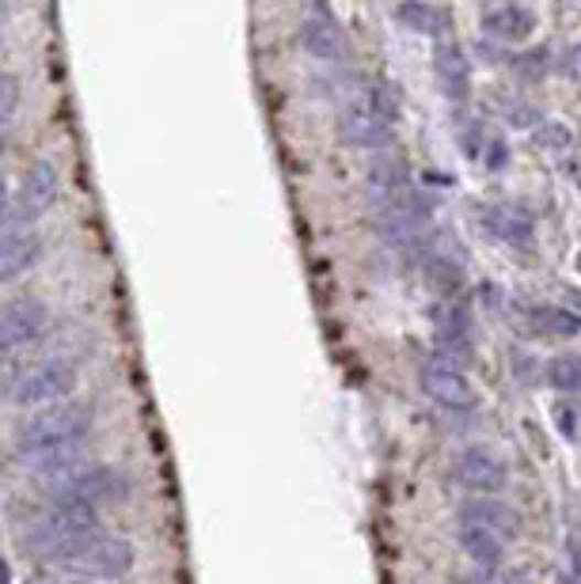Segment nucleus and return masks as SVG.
Here are the masks:
<instances>
[{
    "label": "nucleus",
    "mask_w": 581,
    "mask_h": 584,
    "mask_svg": "<svg viewBox=\"0 0 581 584\" xmlns=\"http://www.w3.org/2000/svg\"><path fill=\"white\" fill-rule=\"evenodd\" d=\"M452 478L464 489H472V494H498V489L506 486L509 471L502 455H494L491 448H483V444H467V448H460L456 459H452Z\"/></svg>",
    "instance_id": "9d476101"
},
{
    "label": "nucleus",
    "mask_w": 581,
    "mask_h": 584,
    "mask_svg": "<svg viewBox=\"0 0 581 584\" xmlns=\"http://www.w3.org/2000/svg\"><path fill=\"white\" fill-rule=\"evenodd\" d=\"M96 414L84 402H54V407L31 410V418L15 433V459L34 478L50 486L84 467V441L92 436Z\"/></svg>",
    "instance_id": "f257e3e1"
},
{
    "label": "nucleus",
    "mask_w": 581,
    "mask_h": 584,
    "mask_svg": "<svg viewBox=\"0 0 581 584\" xmlns=\"http://www.w3.org/2000/svg\"><path fill=\"white\" fill-rule=\"evenodd\" d=\"M456 543L475 562V570H502L506 565L509 543L494 531L478 528V523H456Z\"/></svg>",
    "instance_id": "4468645a"
},
{
    "label": "nucleus",
    "mask_w": 581,
    "mask_h": 584,
    "mask_svg": "<svg viewBox=\"0 0 581 584\" xmlns=\"http://www.w3.org/2000/svg\"><path fill=\"white\" fill-rule=\"evenodd\" d=\"M15 107H20V80L12 73H0V149H4V133L15 118Z\"/></svg>",
    "instance_id": "4be33fe9"
},
{
    "label": "nucleus",
    "mask_w": 581,
    "mask_h": 584,
    "mask_svg": "<svg viewBox=\"0 0 581 584\" xmlns=\"http://www.w3.org/2000/svg\"><path fill=\"white\" fill-rule=\"evenodd\" d=\"M418 388H422L426 394H430L438 407L444 410H475L478 394L472 388V380L464 376V368H456L452 360L444 357H422L418 360Z\"/></svg>",
    "instance_id": "1a4fd4ad"
},
{
    "label": "nucleus",
    "mask_w": 581,
    "mask_h": 584,
    "mask_svg": "<svg viewBox=\"0 0 581 584\" xmlns=\"http://www.w3.org/2000/svg\"><path fill=\"white\" fill-rule=\"evenodd\" d=\"M433 73H438V88L444 91V99L460 102L467 99V91H472V68H467V57L460 46H438V54H433Z\"/></svg>",
    "instance_id": "2eb2a0df"
},
{
    "label": "nucleus",
    "mask_w": 581,
    "mask_h": 584,
    "mask_svg": "<svg viewBox=\"0 0 581 584\" xmlns=\"http://www.w3.org/2000/svg\"><path fill=\"white\" fill-rule=\"evenodd\" d=\"M8 202H12V194H8V183H4V175H0V220H4V213H8Z\"/></svg>",
    "instance_id": "a878e982"
},
{
    "label": "nucleus",
    "mask_w": 581,
    "mask_h": 584,
    "mask_svg": "<svg viewBox=\"0 0 581 584\" xmlns=\"http://www.w3.org/2000/svg\"><path fill=\"white\" fill-rule=\"evenodd\" d=\"M396 20L404 23V28L418 31V34H444L449 31V15H444L441 8L426 4V0H404V4L396 8Z\"/></svg>",
    "instance_id": "6ab92c4d"
},
{
    "label": "nucleus",
    "mask_w": 581,
    "mask_h": 584,
    "mask_svg": "<svg viewBox=\"0 0 581 584\" xmlns=\"http://www.w3.org/2000/svg\"><path fill=\"white\" fill-rule=\"evenodd\" d=\"M483 28L498 42H525L536 28V15L520 4H502V8H494V12H486Z\"/></svg>",
    "instance_id": "f3484780"
},
{
    "label": "nucleus",
    "mask_w": 581,
    "mask_h": 584,
    "mask_svg": "<svg viewBox=\"0 0 581 584\" xmlns=\"http://www.w3.org/2000/svg\"><path fill=\"white\" fill-rule=\"evenodd\" d=\"M133 562H137V554L126 539L107 536V531H96L80 551L68 558L65 570L76 573V577H84V581H118L133 570Z\"/></svg>",
    "instance_id": "0eeeda50"
},
{
    "label": "nucleus",
    "mask_w": 581,
    "mask_h": 584,
    "mask_svg": "<svg viewBox=\"0 0 581 584\" xmlns=\"http://www.w3.org/2000/svg\"><path fill=\"white\" fill-rule=\"evenodd\" d=\"M578 584H581V581H578Z\"/></svg>",
    "instance_id": "cd10ccee"
},
{
    "label": "nucleus",
    "mask_w": 581,
    "mask_h": 584,
    "mask_svg": "<svg viewBox=\"0 0 581 584\" xmlns=\"http://www.w3.org/2000/svg\"><path fill=\"white\" fill-rule=\"evenodd\" d=\"M544 380L551 383L555 391H562V394L581 391V357L578 354L551 357V360H547V368H544Z\"/></svg>",
    "instance_id": "aec40b11"
},
{
    "label": "nucleus",
    "mask_w": 581,
    "mask_h": 584,
    "mask_svg": "<svg viewBox=\"0 0 581 584\" xmlns=\"http://www.w3.org/2000/svg\"><path fill=\"white\" fill-rule=\"evenodd\" d=\"M456 520L460 523H478V528L494 531V536H502L509 543V539L520 536V517L517 509H513L509 501H498L494 494H475L467 497L464 505L456 509Z\"/></svg>",
    "instance_id": "9b49d317"
},
{
    "label": "nucleus",
    "mask_w": 581,
    "mask_h": 584,
    "mask_svg": "<svg viewBox=\"0 0 581 584\" xmlns=\"http://www.w3.org/2000/svg\"><path fill=\"white\" fill-rule=\"evenodd\" d=\"M96 531H99L96 509H84V505L73 501H50L46 512L28 528V547L42 562L68 565V558L80 551Z\"/></svg>",
    "instance_id": "f03ea898"
},
{
    "label": "nucleus",
    "mask_w": 581,
    "mask_h": 584,
    "mask_svg": "<svg viewBox=\"0 0 581 584\" xmlns=\"http://www.w3.org/2000/svg\"><path fill=\"white\" fill-rule=\"evenodd\" d=\"M456 584H528V577L502 565V570H472L464 577H456Z\"/></svg>",
    "instance_id": "5701e85b"
},
{
    "label": "nucleus",
    "mask_w": 581,
    "mask_h": 584,
    "mask_svg": "<svg viewBox=\"0 0 581 584\" xmlns=\"http://www.w3.org/2000/svg\"><path fill=\"white\" fill-rule=\"evenodd\" d=\"M391 122H396V96L391 84H373V91L365 99L349 102L338 118V133L346 144L357 149H380L391 141Z\"/></svg>",
    "instance_id": "20e7f679"
},
{
    "label": "nucleus",
    "mask_w": 581,
    "mask_h": 584,
    "mask_svg": "<svg viewBox=\"0 0 581 584\" xmlns=\"http://www.w3.org/2000/svg\"><path fill=\"white\" fill-rule=\"evenodd\" d=\"M126 494H130V483L122 478V471L88 467V463H84L80 471H73V475H65L62 483L50 486V501H73L96 512H99V505H118Z\"/></svg>",
    "instance_id": "423d86ee"
},
{
    "label": "nucleus",
    "mask_w": 581,
    "mask_h": 584,
    "mask_svg": "<svg viewBox=\"0 0 581 584\" xmlns=\"http://www.w3.org/2000/svg\"><path fill=\"white\" fill-rule=\"evenodd\" d=\"M28 584H96V581H84L68 570H39V573H31Z\"/></svg>",
    "instance_id": "b1692460"
},
{
    "label": "nucleus",
    "mask_w": 581,
    "mask_h": 584,
    "mask_svg": "<svg viewBox=\"0 0 581 584\" xmlns=\"http://www.w3.org/2000/svg\"><path fill=\"white\" fill-rule=\"evenodd\" d=\"M0 584H8V573H4V565H0Z\"/></svg>",
    "instance_id": "bb28decb"
},
{
    "label": "nucleus",
    "mask_w": 581,
    "mask_h": 584,
    "mask_svg": "<svg viewBox=\"0 0 581 584\" xmlns=\"http://www.w3.org/2000/svg\"><path fill=\"white\" fill-rule=\"evenodd\" d=\"M562 68H567L570 80H578V84H581V42H578V46H570V50H567V57H562Z\"/></svg>",
    "instance_id": "393cba45"
},
{
    "label": "nucleus",
    "mask_w": 581,
    "mask_h": 584,
    "mask_svg": "<svg viewBox=\"0 0 581 584\" xmlns=\"http://www.w3.org/2000/svg\"><path fill=\"white\" fill-rule=\"evenodd\" d=\"M301 42H304V50L312 57H320V62H342L346 57V34H342L335 23L327 20V15H315V20H308L304 23V31H301Z\"/></svg>",
    "instance_id": "dca6fc26"
},
{
    "label": "nucleus",
    "mask_w": 581,
    "mask_h": 584,
    "mask_svg": "<svg viewBox=\"0 0 581 584\" xmlns=\"http://www.w3.org/2000/svg\"><path fill=\"white\" fill-rule=\"evenodd\" d=\"M46 323H50V312L42 300H34V296L4 300V304H0V360L34 346V342L46 334Z\"/></svg>",
    "instance_id": "6e6552de"
},
{
    "label": "nucleus",
    "mask_w": 581,
    "mask_h": 584,
    "mask_svg": "<svg viewBox=\"0 0 581 584\" xmlns=\"http://www.w3.org/2000/svg\"><path fill=\"white\" fill-rule=\"evenodd\" d=\"M42 255V239L28 228H8L0 231V285L15 281L28 273Z\"/></svg>",
    "instance_id": "ddd939ff"
},
{
    "label": "nucleus",
    "mask_w": 581,
    "mask_h": 584,
    "mask_svg": "<svg viewBox=\"0 0 581 584\" xmlns=\"http://www.w3.org/2000/svg\"><path fill=\"white\" fill-rule=\"evenodd\" d=\"M536 144L551 156H562V152L574 149V130L567 122H540L536 126Z\"/></svg>",
    "instance_id": "412c9836"
},
{
    "label": "nucleus",
    "mask_w": 581,
    "mask_h": 584,
    "mask_svg": "<svg viewBox=\"0 0 581 584\" xmlns=\"http://www.w3.org/2000/svg\"><path fill=\"white\" fill-rule=\"evenodd\" d=\"M57 191H62V179H57V167L50 160H34L20 179V191L8 202V228H31L34 220H42L57 202Z\"/></svg>",
    "instance_id": "39448f33"
},
{
    "label": "nucleus",
    "mask_w": 581,
    "mask_h": 584,
    "mask_svg": "<svg viewBox=\"0 0 581 584\" xmlns=\"http://www.w3.org/2000/svg\"><path fill=\"white\" fill-rule=\"evenodd\" d=\"M528 323L544 338H578L581 334V315L559 304H536L528 307Z\"/></svg>",
    "instance_id": "a211bd4d"
},
{
    "label": "nucleus",
    "mask_w": 581,
    "mask_h": 584,
    "mask_svg": "<svg viewBox=\"0 0 581 584\" xmlns=\"http://www.w3.org/2000/svg\"><path fill=\"white\" fill-rule=\"evenodd\" d=\"M478 220H483L486 236H494L498 244H509V247H532V236H536V225L532 217H528L525 209H517V205H486L483 213H478Z\"/></svg>",
    "instance_id": "f8f14e48"
},
{
    "label": "nucleus",
    "mask_w": 581,
    "mask_h": 584,
    "mask_svg": "<svg viewBox=\"0 0 581 584\" xmlns=\"http://www.w3.org/2000/svg\"><path fill=\"white\" fill-rule=\"evenodd\" d=\"M73 388H76V368L65 357L46 354L20 365L15 372H8L4 399L23 410H42V407H54V402H65Z\"/></svg>",
    "instance_id": "7ed1b4c3"
}]
</instances>
